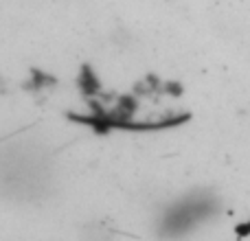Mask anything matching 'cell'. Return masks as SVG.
<instances>
[{"mask_svg": "<svg viewBox=\"0 0 250 241\" xmlns=\"http://www.w3.org/2000/svg\"><path fill=\"white\" fill-rule=\"evenodd\" d=\"M108 114L119 123L136 129H160L185 119V103L178 90L158 81L138 86L114 101Z\"/></svg>", "mask_w": 250, "mask_h": 241, "instance_id": "6da1fadb", "label": "cell"}]
</instances>
